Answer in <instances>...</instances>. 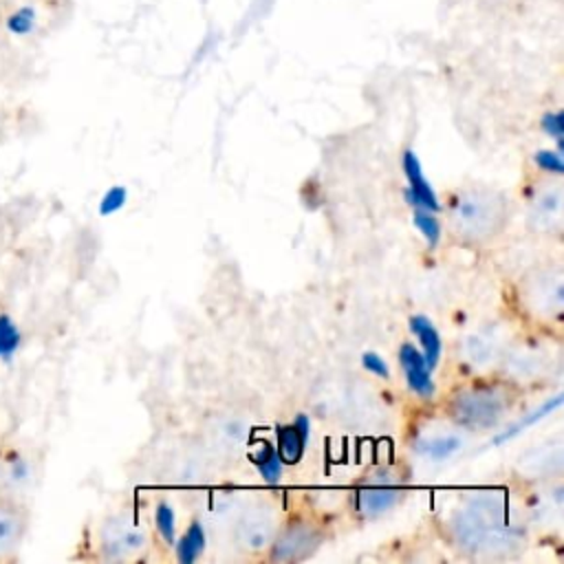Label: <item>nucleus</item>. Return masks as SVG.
Listing matches in <instances>:
<instances>
[{
    "instance_id": "obj_5",
    "label": "nucleus",
    "mask_w": 564,
    "mask_h": 564,
    "mask_svg": "<svg viewBox=\"0 0 564 564\" xmlns=\"http://www.w3.org/2000/svg\"><path fill=\"white\" fill-rule=\"evenodd\" d=\"M29 533L26 500L0 494V564L15 562Z\"/></svg>"
},
{
    "instance_id": "obj_13",
    "label": "nucleus",
    "mask_w": 564,
    "mask_h": 564,
    "mask_svg": "<svg viewBox=\"0 0 564 564\" xmlns=\"http://www.w3.org/2000/svg\"><path fill=\"white\" fill-rule=\"evenodd\" d=\"M207 538H205V529L198 520H194L187 531L181 535V540L176 542V560L181 564H192L200 557V553L205 551Z\"/></svg>"
},
{
    "instance_id": "obj_23",
    "label": "nucleus",
    "mask_w": 564,
    "mask_h": 564,
    "mask_svg": "<svg viewBox=\"0 0 564 564\" xmlns=\"http://www.w3.org/2000/svg\"><path fill=\"white\" fill-rule=\"evenodd\" d=\"M123 203H126V189H123V187H115V189L106 196V200H104V212H112V209L121 207Z\"/></svg>"
},
{
    "instance_id": "obj_6",
    "label": "nucleus",
    "mask_w": 564,
    "mask_h": 564,
    "mask_svg": "<svg viewBox=\"0 0 564 564\" xmlns=\"http://www.w3.org/2000/svg\"><path fill=\"white\" fill-rule=\"evenodd\" d=\"M31 478H33V465L18 449V445H2L0 447V494L24 500Z\"/></svg>"
},
{
    "instance_id": "obj_11",
    "label": "nucleus",
    "mask_w": 564,
    "mask_h": 564,
    "mask_svg": "<svg viewBox=\"0 0 564 564\" xmlns=\"http://www.w3.org/2000/svg\"><path fill=\"white\" fill-rule=\"evenodd\" d=\"M399 498V489H394L390 482H372L370 487H364L357 496V507L366 516H379L394 507Z\"/></svg>"
},
{
    "instance_id": "obj_20",
    "label": "nucleus",
    "mask_w": 564,
    "mask_h": 564,
    "mask_svg": "<svg viewBox=\"0 0 564 564\" xmlns=\"http://www.w3.org/2000/svg\"><path fill=\"white\" fill-rule=\"evenodd\" d=\"M542 130L557 141V150L562 152V148H564V112L562 110L546 112L542 117Z\"/></svg>"
},
{
    "instance_id": "obj_3",
    "label": "nucleus",
    "mask_w": 564,
    "mask_h": 564,
    "mask_svg": "<svg viewBox=\"0 0 564 564\" xmlns=\"http://www.w3.org/2000/svg\"><path fill=\"white\" fill-rule=\"evenodd\" d=\"M145 546V533L123 513L104 520L97 533V549L104 560H126Z\"/></svg>"
},
{
    "instance_id": "obj_10",
    "label": "nucleus",
    "mask_w": 564,
    "mask_h": 564,
    "mask_svg": "<svg viewBox=\"0 0 564 564\" xmlns=\"http://www.w3.org/2000/svg\"><path fill=\"white\" fill-rule=\"evenodd\" d=\"M317 542H319V538H317V531L313 527H308L304 522L291 524L275 540V544H273V560L293 562V560L306 557L317 546Z\"/></svg>"
},
{
    "instance_id": "obj_2",
    "label": "nucleus",
    "mask_w": 564,
    "mask_h": 564,
    "mask_svg": "<svg viewBox=\"0 0 564 564\" xmlns=\"http://www.w3.org/2000/svg\"><path fill=\"white\" fill-rule=\"evenodd\" d=\"M505 220V200L494 192L471 189L452 196L449 223L454 231L469 240H480L500 229Z\"/></svg>"
},
{
    "instance_id": "obj_19",
    "label": "nucleus",
    "mask_w": 564,
    "mask_h": 564,
    "mask_svg": "<svg viewBox=\"0 0 564 564\" xmlns=\"http://www.w3.org/2000/svg\"><path fill=\"white\" fill-rule=\"evenodd\" d=\"M458 447H460V441L456 436H445V438H432L430 443L421 445V452H425L434 460H443V458L452 456Z\"/></svg>"
},
{
    "instance_id": "obj_17",
    "label": "nucleus",
    "mask_w": 564,
    "mask_h": 564,
    "mask_svg": "<svg viewBox=\"0 0 564 564\" xmlns=\"http://www.w3.org/2000/svg\"><path fill=\"white\" fill-rule=\"evenodd\" d=\"M412 220H414L416 229L421 231V236L427 240V245L434 249L441 240V223L436 220V216L425 209H414Z\"/></svg>"
},
{
    "instance_id": "obj_4",
    "label": "nucleus",
    "mask_w": 564,
    "mask_h": 564,
    "mask_svg": "<svg viewBox=\"0 0 564 564\" xmlns=\"http://www.w3.org/2000/svg\"><path fill=\"white\" fill-rule=\"evenodd\" d=\"M505 412V401L494 390H467L452 401V416L465 427H491Z\"/></svg>"
},
{
    "instance_id": "obj_18",
    "label": "nucleus",
    "mask_w": 564,
    "mask_h": 564,
    "mask_svg": "<svg viewBox=\"0 0 564 564\" xmlns=\"http://www.w3.org/2000/svg\"><path fill=\"white\" fill-rule=\"evenodd\" d=\"M154 522H156V531L159 535L167 542L174 544L176 538V518H174V509L167 502H159L154 509Z\"/></svg>"
},
{
    "instance_id": "obj_15",
    "label": "nucleus",
    "mask_w": 564,
    "mask_h": 564,
    "mask_svg": "<svg viewBox=\"0 0 564 564\" xmlns=\"http://www.w3.org/2000/svg\"><path fill=\"white\" fill-rule=\"evenodd\" d=\"M271 533H273V524H271V520H264L262 516L258 520H245V524L240 527L242 542L249 544L251 549H260L262 544H267Z\"/></svg>"
},
{
    "instance_id": "obj_22",
    "label": "nucleus",
    "mask_w": 564,
    "mask_h": 564,
    "mask_svg": "<svg viewBox=\"0 0 564 564\" xmlns=\"http://www.w3.org/2000/svg\"><path fill=\"white\" fill-rule=\"evenodd\" d=\"M361 366H364L368 372H372V375H377V377H381V379H388V377H390V368H388L386 359H383L381 355H377V352H364V355H361Z\"/></svg>"
},
{
    "instance_id": "obj_16",
    "label": "nucleus",
    "mask_w": 564,
    "mask_h": 564,
    "mask_svg": "<svg viewBox=\"0 0 564 564\" xmlns=\"http://www.w3.org/2000/svg\"><path fill=\"white\" fill-rule=\"evenodd\" d=\"M562 403V394H555L551 401H546V403H542L535 412H531V414H527L524 419H520L516 425H511L507 432H502V434H498L496 436V441L494 443H505V441H509L511 436H516V434H520L524 427H529V425H533V421H538V419H542L544 414H549V412H553L557 405Z\"/></svg>"
},
{
    "instance_id": "obj_12",
    "label": "nucleus",
    "mask_w": 564,
    "mask_h": 564,
    "mask_svg": "<svg viewBox=\"0 0 564 564\" xmlns=\"http://www.w3.org/2000/svg\"><path fill=\"white\" fill-rule=\"evenodd\" d=\"M410 330L419 337V341L423 346V357H425L427 366L434 370L438 359H441V348H443L436 326L425 315H412L410 317Z\"/></svg>"
},
{
    "instance_id": "obj_8",
    "label": "nucleus",
    "mask_w": 564,
    "mask_h": 564,
    "mask_svg": "<svg viewBox=\"0 0 564 564\" xmlns=\"http://www.w3.org/2000/svg\"><path fill=\"white\" fill-rule=\"evenodd\" d=\"M311 423L306 414H297L291 425H278L275 427V452L282 460V465H297L304 456V447L308 441Z\"/></svg>"
},
{
    "instance_id": "obj_14",
    "label": "nucleus",
    "mask_w": 564,
    "mask_h": 564,
    "mask_svg": "<svg viewBox=\"0 0 564 564\" xmlns=\"http://www.w3.org/2000/svg\"><path fill=\"white\" fill-rule=\"evenodd\" d=\"M251 460H253V465L258 467L260 476L267 482H278L280 480V476H282V460H280V456H278V452H275V447L271 443L264 441L260 445V449L251 454Z\"/></svg>"
},
{
    "instance_id": "obj_21",
    "label": "nucleus",
    "mask_w": 564,
    "mask_h": 564,
    "mask_svg": "<svg viewBox=\"0 0 564 564\" xmlns=\"http://www.w3.org/2000/svg\"><path fill=\"white\" fill-rule=\"evenodd\" d=\"M533 161L540 170L551 172V174H564V163H562V152H553V150H538L533 154Z\"/></svg>"
},
{
    "instance_id": "obj_1",
    "label": "nucleus",
    "mask_w": 564,
    "mask_h": 564,
    "mask_svg": "<svg viewBox=\"0 0 564 564\" xmlns=\"http://www.w3.org/2000/svg\"><path fill=\"white\" fill-rule=\"evenodd\" d=\"M456 540L471 551H494L513 546L520 527L511 524L505 505L496 496L471 498L454 518Z\"/></svg>"
},
{
    "instance_id": "obj_9",
    "label": "nucleus",
    "mask_w": 564,
    "mask_h": 564,
    "mask_svg": "<svg viewBox=\"0 0 564 564\" xmlns=\"http://www.w3.org/2000/svg\"><path fill=\"white\" fill-rule=\"evenodd\" d=\"M399 361L410 390L421 399H430L436 392V386L432 381V368L427 366L423 352H419V348H414L412 344H401Z\"/></svg>"
},
{
    "instance_id": "obj_7",
    "label": "nucleus",
    "mask_w": 564,
    "mask_h": 564,
    "mask_svg": "<svg viewBox=\"0 0 564 564\" xmlns=\"http://www.w3.org/2000/svg\"><path fill=\"white\" fill-rule=\"evenodd\" d=\"M403 172L408 176L410 187L403 189V198L414 207V209H425V212H438L441 203L432 189V185L427 183L423 167L419 163V156L414 152H405L403 154Z\"/></svg>"
}]
</instances>
